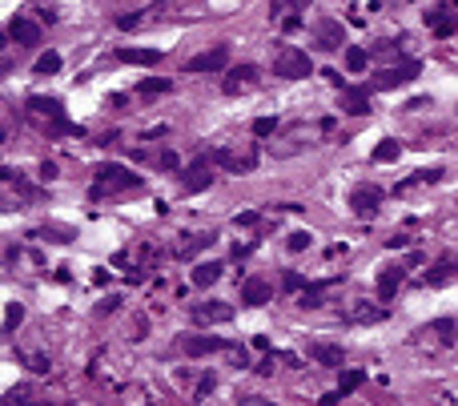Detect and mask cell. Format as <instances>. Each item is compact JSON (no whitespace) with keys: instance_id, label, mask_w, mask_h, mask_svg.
Masks as SVG:
<instances>
[{"instance_id":"cell-1","label":"cell","mask_w":458,"mask_h":406,"mask_svg":"<svg viewBox=\"0 0 458 406\" xmlns=\"http://www.w3.org/2000/svg\"><path fill=\"white\" fill-rule=\"evenodd\" d=\"M97 181H92V197H109V193H129V190H141L145 185V177L133 173V169L125 165H97L92 173Z\"/></svg>"},{"instance_id":"cell-2","label":"cell","mask_w":458,"mask_h":406,"mask_svg":"<svg viewBox=\"0 0 458 406\" xmlns=\"http://www.w3.org/2000/svg\"><path fill=\"white\" fill-rule=\"evenodd\" d=\"M310 72H314V61H310V52H306V48L277 45V52H274V77H281V81H301V77H310Z\"/></svg>"},{"instance_id":"cell-3","label":"cell","mask_w":458,"mask_h":406,"mask_svg":"<svg viewBox=\"0 0 458 406\" xmlns=\"http://www.w3.org/2000/svg\"><path fill=\"white\" fill-rule=\"evenodd\" d=\"M418 72H422V61L406 57V61H398V65H390V69H378V72H374V77H370V89H374V93L402 89V85H410Z\"/></svg>"},{"instance_id":"cell-4","label":"cell","mask_w":458,"mask_h":406,"mask_svg":"<svg viewBox=\"0 0 458 406\" xmlns=\"http://www.w3.org/2000/svg\"><path fill=\"white\" fill-rule=\"evenodd\" d=\"M209 165H213V153H197L189 165L177 173V185H181V193H206L209 185H213V173H209Z\"/></svg>"},{"instance_id":"cell-5","label":"cell","mask_w":458,"mask_h":406,"mask_svg":"<svg viewBox=\"0 0 458 406\" xmlns=\"http://www.w3.org/2000/svg\"><path fill=\"white\" fill-rule=\"evenodd\" d=\"M257 145H246V149H237V145H221V149H213V165L229 169V173H253L257 169Z\"/></svg>"},{"instance_id":"cell-6","label":"cell","mask_w":458,"mask_h":406,"mask_svg":"<svg viewBox=\"0 0 458 406\" xmlns=\"http://www.w3.org/2000/svg\"><path fill=\"white\" fill-rule=\"evenodd\" d=\"M257 77H261V69L257 65H233V69L226 72V81H221V93L226 97H241V93H250L253 85H257Z\"/></svg>"},{"instance_id":"cell-7","label":"cell","mask_w":458,"mask_h":406,"mask_svg":"<svg viewBox=\"0 0 458 406\" xmlns=\"http://www.w3.org/2000/svg\"><path fill=\"white\" fill-rule=\"evenodd\" d=\"M221 69H229V45H213L185 61V72H221Z\"/></svg>"},{"instance_id":"cell-8","label":"cell","mask_w":458,"mask_h":406,"mask_svg":"<svg viewBox=\"0 0 458 406\" xmlns=\"http://www.w3.org/2000/svg\"><path fill=\"white\" fill-rule=\"evenodd\" d=\"M24 105H28V113H32L37 121H45V129L61 125V121H69V117H65V105H61V97H28Z\"/></svg>"},{"instance_id":"cell-9","label":"cell","mask_w":458,"mask_h":406,"mask_svg":"<svg viewBox=\"0 0 458 406\" xmlns=\"http://www.w3.org/2000/svg\"><path fill=\"white\" fill-rule=\"evenodd\" d=\"M346 45V28L342 21H334V17H321L318 24H314V48H321V52H334V48Z\"/></svg>"},{"instance_id":"cell-10","label":"cell","mask_w":458,"mask_h":406,"mask_svg":"<svg viewBox=\"0 0 458 406\" xmlns=\"http://www.w3.org/2000/svg\"><path fill=\"white\" fill-rule=\"evenodd\" d=\"M370 97H374V89H370V85H346V89H342V101H338V109H342V113H350V117H366L370 109H374V105H370Z\"/></svg>"},{"instance_id":"cell-11","label":"cell","mask_w":458,"mask_h":406,"mask_svg":"<svg viewBox=\"0 0 458 406\" xmlns=\"http://www.w3.org/2000/svg\"><path fill=\"white\" fill-rule=\"evenodd\" d=\"M382 197H386V193L378 190V185H354V190H350V210L358 217H374L378 205H382Z\"/></svg>"},{"instance_id":"cell-12","label":"cell","mask_w":458,"mask_h":406,"mask_svg":"<svg viewBox=\"0 0 458 406\" xmlns=\"http://www.w3.org/2000/svg\"><path fill=\"white\" fill-rule=\"evenodd\" d=\"M181 350L189 354V358H206V354L229 350V342H221V338H213V334H185L181 338Z\"/></svg>"},{"instance_id":"cell-13","label":"cell","mask_w":458,"mask_h":406,"mask_svg":"<svg viewBox=\"0 0 458 406\" xmlns=\"http://www.w3.org/2000/svg\"><path fill=\"white\" fill-rule=\"evenodd\" d=\"M193 322H206V326L233 322V306H229V302H197V306H193Z\"/></svg>"},{"instance_id":"cell-14","label":"cell","mask_w":458,"mask_h":406,"mask_svg":"<svg viewBox=\"0 0 458 406\" xmlns=\"http://www.w3.org/2000/svg\"><path fill=\"white\" fill-rule=\"evenodd\" d=\"M8 41H12V45H24V48H37L41 45V24L28 21V17H17V21L8 24Z\"/></svg>"},{"instance_id":"cell-15","label":"cell","mask_w":458,"mask_h":406,"mask_svg":"<svg viewBox=\"0 0 458 406\" xmlns=\"http://www.w3.org/2000/svg\"><path fill=\"white\" fill-rule=\"evenodd\" d=\"M241 302H246V306H253V310H257V306H266V302H274V286H270L266 278H246V282H241Z\"/></svg>"},{"instance_id":"cell-16","label":"cell","mask_w":458,"mask_h":406,"mask_svg":"<svg viewBox=\"0 0 458 406\" xmlns=\"http://www.w3.org/2000/svg\"><path fill=\"white\" fill-rule=\"evenodd\" d=\"M338 286V278H321V282H310V286L298 294V306L301 310H318V306H326V294Z\"/></svg>"},{"instance_id":"cell-17","label":"cell","mask_w":458,"mask_h":406,"mask_svg":"<svg viewBox=\"0 0 458 406\" xmlns=\"http://www.w3.org/2000/svg\"><path fill=\"white\" fill-rule=\"evenodd\" d=\"M450 278H458V254H446V258H438V262L426 270L422 286H446Z\"/></svg>"},{"instance_id":"cell-18","label":"cell","mask_w":458,"mask_h":406,"mask_svg":"<svg viewBox=\"0 0 458 406\" xmlns=\"http://www.w3.org/2000/svg\"><path fill=\"white\" fill-rule=\"evenodd\" d=\"M346 322L354 326H374V322H386V306H370V302H354L350 310L342 314Z\"/></svg>"},{"instance_id":"cell-19","label":"cell","mask_w":458,"mask_h":406,"mask_svg":"<svg viewBox=\"0 0 458 406\" xmlns=\"http://www.w3.org/2000/svg\"><path fill=\"white\" fill-rule=\"evenodd\" d=\"M422 21H426V28H430L435 37H455L458 32V12H446V8H430Z\"/></svg>"},{"instance_id":"cell-20","label":"cell","mask_w":458,"mask_h":406,"mask_svg":"<svg viewBox=\"0 0 458 406\" xmlns=\"http://www.w3.org/2000/svg\"><path fill=\"white\" fill-rule=\"evenodd\" d=\"M161 48H117V61L121 65H141V69H149V65H161Z\"/></svg>"},{"instance_id":"cell-21","label":"cell","mask_w":458,"mask_h":406,"mask_svg":"<svg viewBox=\"0 0 458 406\" xmlns=\"http://www.w3.org/2000/svg\"><path fill=\"white\" fill-rule=\"evenodd\" d=\"M402 278H406L402 265H386V270L378 274V302H390V298L402 290Z\"/></svg>"},{"instance_id":"cell-22","label":"cell","mask_w":458,"mask_h":406,"mask_svg":"<svg viewBox=\"0 0 458 406\" xmlns=\"http://www.w3.org/2000/svg\"><path fill=\"white\" fill-rule=\"evenodd\" d=\"M310 358L318 362V366H330V370H342V346H330V342H310Z\"/></svg>"},{"instance_id":"cell-23","label":"cell","mask_w":458,"mask_h":406,"mask_svg":"<svg viewBox=\"0 0 458 406\" xmlns=\"http://www.w3.org/2000/svg\"><path fill=\"white\" fill-rule=\"evenodd\" d=\"M213 241H217V234H185V241H177V245H173V254L185 262V258H197L201 250H209Z\"/></svg>"},{"instance_id":"cell-24","label":"cell","mask_w":458,"mask_h":406,"mask_svg":"<svg viewBox=\"0 0 458 406\" xmlns=\"http://www.w3.org/2000/svg\"><path fill=\"white\" fill-rule=\"evenodd\" d=\"M430 181H442V165H435V169H418V173H410V177H402V181L394 185V193L402 197V193L418 190V185H430Z\"/></svg>"},{"instance_id":"cell-25","label":"cell","mask_w":458,"mask_h":406,"mask_svg":"<svg viewBox=\"0 0 458 406\" xmlns=\"http://www.w3.org/2000/svg\"><path fill=\"white\" fill-rule=\"evenodd\" d=\"M221 270H226L221 262H197L193 265V274H189V282H193L197 290H206V286H213V282L221 278Z\"/></svg>"},{"instance_id":"cell-26","label":"cell","mask_w":458,"mask_h":406,"mask_svg":"<svg viewBox=\"0 0 458 406\" xmlns=\"http://www.w3.org/2000/svg\"><path fill=\"white\" fill-rule=\"evenodd\" d=\"M165 93H173L169 77H141L137 81V97H165Z\"/></svg>"},{"instance_id":"cell-27","label":"cell","mask_w":458,"mask_h":406,"mask_svg":"<svg viewBox=\"0 0 458 406\" xmlns=\"http://www.w3.org/2000/svg\"><path fill=\"white\" fill-rule=\"evenodd\" d=\"M402 45H406V37L402 41H378V45L370 48V57L374 61H402Z\"/></svg>"},{"instance_id":"cell-28","label":"cell","mask_w":458,"mask_h":406,"mask_svg":"<svg viewBox=\"0 0 458 406\" xmlns=\"http://www.w3.org/2000/svg\"><path fill=\"white\" fill-rule=\"evenodd\" d=\"M366 65H370V48L346 45V69L350 72H366Z\"/></svg>"},{"instance_id":"cell-29","label":"cell","mask_w":458,"mask_h":406,"mask_svg":"<svg viewBox=\"0 0 458 406\" xmlns=\"http://www.w3.org/2000/svg\"><path fill=\"white\" fill-rule=\"evenodd\" d=\"M398 153H402V141H394V137H386V141H378V145H374V153H370V157H374L378 165H386V161H394Z\"/></svg>"},{"instance_id":"cell-30","label":"cell","mask_w":458,"mask_h":406,"mask_svg":"<svg viewBox=\"0 0 458 406\" xmlns=\"http://www.w3.org/2000/svg\"><path fill=\"white\" fill-rule=\"evenodd\" d=\"M32 72H37V77H52V72H61V52H52V48L41 52V57H37V65H32Z\"/></svg>"},{"instance_id":"cell-31","label":"cell","mask_w":458,"mask_h":406,"mask_svg":"<svg viewBox=\"0 0 458 406\" xmlns=\"http://www.w3.org/2000/svg\"><path fill=\"white\" fill-rule=\"evenodd\" d=\"M455 330H458L455 318H438V322H430L422 334H438V342H455Z\"/></svg>"},{"instance_id":"cell-32","label":"cell","mask_w":458,"mask_h":406,"mask_svg":"<svg viewBox=\"0 0 458 406\" xmlns=\"http://www.w3.org/2000/svg\"><path fill=\"white\" fill-rule=\"evenodd\" d=\"M366 383V370H342V383H338V394H354V390H358V386Z\"/></svg>"},{"instance_id":"cell-33","label":"cell","mask_w":458,"mask_h":406,"mask_svg":"<svg viewBox=\"0 0 458 406\" xmlns=\"http://www.w3.org/2000/svg\"><path fill=\"white\" fill-rule=\"evenodd\" d=\"M21 322H24V306L21 302H8V306H4V334H17Z\"/></svg>"},{"instance_id":"cell-34","label":"cell","mask_w":458,"mask_h":406,"mask_svg":"<svg viewBox=\"0 0 458 406\" xmlns=\"http://www.w3.org/2000/svg\"><path fill=\"white\" fill-rule=\"evenodd\" d=\"M310 241H314V234H310V230H294L286 245H290V254H301V250H310Z\"/></svg>"},{"instance_id":"cell-35","label":"cell","mask_w":458,"mask_h":406,"mask_svg":"<svg viewBox=\"0 0 458 406\" xmlns=\"http://www.w3.org/2000/svg\"><path fill=\"white\" fill-rule=\"evenodd\" d=\"M157 165L161 169H165V173H181V157H177V153H173V149H165V153H161V157H157Z\"/></svg>"},{"instance_id":"cell-36","label":"cell","mask_w":458,"mask_h":406,"mask_svg":"<svg viewBox=\"0 0 458 406\" xmlns=\"http://www.w3.org/2000/svg\"><path fill=\"white\" fill-rule=\"evenodd\" d=\"M281 286L290 290V294H301V290L310 286V282H306L301 274H294V270H286V274H281Z\"/></svg>"},{"instance_id":"cell-37","label":"cell","mask_w":458,"mask_h":406,"mask_svg":"<svg viewBox=\"0 0 458 406\" xmlns=\"http://www.w3.org/2000/svg\"><path fill=\"white\" fill-rule=\"evenodd\" d=\"M301 28H306V17H301V12H286V17H281V32H286V37H290V32H301Z\"/></svg>"},{"instance_id":"cell-38","label":"cell","mask_w":458,"mask_h":406,"mask_svg":"<svg viewBox=\"0 0 458 406\" xmlns=\"http://www.w3.org/2000/svg\"><path fill=\"white\" fill-rule=\"evenodd\" d=\"M141 21H145V12H125V17H117V28L133 32V28H141Z\"/></svg>"},{"instance_id":"cell-39","label":"cell","mask_w":458,"mask_h":406,"mask_svg":"<svg viewBox=\"0 0 458 406\" xmlns=\"http://www.w3.org/2000/svg\"><path fill=\"white\" fill-rule=\"evenodd\" d=\"M277 129V117H257L253 121V137H270Z\"/></svg>"},{"instance_id":"cell-40","label":"cell","mask_w":458,"mask_h":406,"mask_svg":"<svg viewBox=\"0 0 458 406\" xmlns=\"http://www.w3.org/2000/svg\"><path fill=\"white\" fill-rule=\"evenodd\" d=\"M257 221H261V214H257V210H246V214L233 217V225H237V230H253Z\"/></svg>"},{"instance_id":"cell-41","label":"cell","mask_w":458,"mask_h":406,"mask_svg":"<svg viewBox=\"0 0 458 406\" xmlns=\"http://www.w3.org/2000/svg\"><path fill=\"white\" fill-rule=\"evenodd\" d=\"M277 358H281V354H274V350H270V354H266L261 362H253V370H257L261 378H270V374H274V362H277Z\"/></svg>"},{"instance_id":"cell-42","label":"cell","mask_w":458,"mask_h":406,"mask_svg":"<svg viewBox=\"0 0 458 406\" xmlns=\"http://www.w3.org/2000/svg\"><path fill=\"white\" fill-rule=\"evenodd\" d=\"M48 366H52L48 354H32V358H28V370H32V374H48Z\"/></svg>"},{"instance_id":"cell-43","label":"cell","mask_w":458,"mask_h":406,"mask_svg":"<svg viewBox=\"0 0 458 406\" xmlns=\"http://www.w3.org/2000/svg\"><path fill=\"white\" fill-rule=\"evenodd\" d=\"M213 386H217V378H213V374H206V378L197 383V403H201L206 394H213Z\"/></svg>"},{"instance_id":"cell-44","label":"cell","mask_w":458,"mask_h":406,"mask_svg":"<svg viewBox=\"0 0 458 406\" xmlns=\"http://www.w3.org/2000/svg\"><path fill=\"white\" fill-rule=\"evenodd\" d=\"M37 238H45V241H72L69 234H65V230H41Z\"/></svg>"},{"instance_id":"cell-45","label":"cell","mask_w":458,"mask_h":406,"mask_svg":"<svg viewBox=\"0 0 458 406\" xmlns=\"http://www.w3.org/2000/svg\"><path fill=\"white\" fill-rule=\"evenodd\" d=\"M41 177L52 181V177H57V161H41Z\"/></svg>"},{"instance_id":"cell-46","label":"cell","mask_w":458,"mask_h":406,"mask_svg":"<svg viewBox=\"0 0 458 406\" xmlns=\"http://www.w3.org/2000/svg\"><path fill=\"white\" fill-rule=\"evenodd\" d=\"M338 403H342V394H338V390H330V394H321L318 406H338Z\"/></svg>"},{"instance_id":"cell-47","label":"cell","mask_w":458,"mask_h":406,"mask_svg":"<svg viewBox=\"0 0 458 406\" xmlns=\"http://www.w3.org/2000/svg\"><path fill=\"white\" fill-rule=\"evenodd\" d=\"M386 245H390V250H406V245H410V238H402V234H398V238H386Z\"/></svg>"},{"instance_id":"cell-48","label":"cell","mask_w":458,"mask_h":406,"mask_svg":"<svg viewBox=\"0 0 458 406\" xmlns=\"http://www.w3.org/2000/svg\"><path fill=\"white\" fill-rule=\"evenodd\" d=\"M253 346H257L261 354H270V338H266V334H257V338H253Z\"/></svg>"},{"instance_id":"cell-49","label":"cell","mask_w":458,"mask_h":406,"mask_svg":"<svg viewBox=\"0 0 458 406\" xmlns=\"http://www.w3.org/2000/svg\"><path fill=\"white\" fill-rule=\"evenodd\" d=\"M246 406H277V403H266V398H257V394H246Z\"/></svg>"},{"instance_id":"cell-50","label":"cell","mask_w":458,"mask_h":406,"mask_svg":"<svg viewBox=\"0 0 458 406\" xmlns=\"http://www.w3.org/2000/svg\"><path fill=\"white\" fill-rule=\"evenodd\" d=\"M17 406H48V403H37V398H21Z\"/></svg>"}]
</instances>
